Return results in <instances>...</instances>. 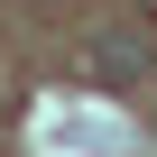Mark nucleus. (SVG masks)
<instances>
[{"instance_id":"obj_1","label":"nucleus","mask_w":157,"mask_h":157,"mask_svg":"<svg viewBox=\"0 0 157 157\" xmlns=\"http://www.w3.org/2000/svg\"><path fill=\"white\" fill-rule=\"evenodd\" d=\"M93 83H111V93H129V83H148V37L139 28H111V37H93Z\"/></svg>"}]
</instances>
